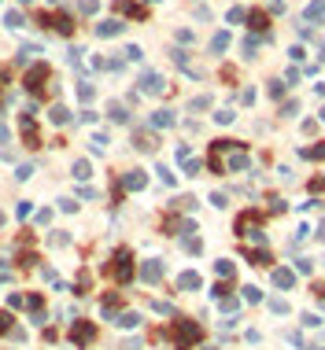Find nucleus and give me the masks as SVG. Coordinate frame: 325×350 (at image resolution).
Wrapping results in <instances>:
<instances>
[{"instance_id":"obj_1","label":"nucleus","mask_w":325,"mask_h":350,"mask_svg":"<svg viewBox=\"0 0 325 350\" xmlns=\"http://www.w3.org/2000/svg\"><path fill=\"white\" fill-rule=\"evenodd\" d=\"M252 26H259V30H262V26H266V15L255 11V15H252Z\"/></svg>"}]
</instances>
